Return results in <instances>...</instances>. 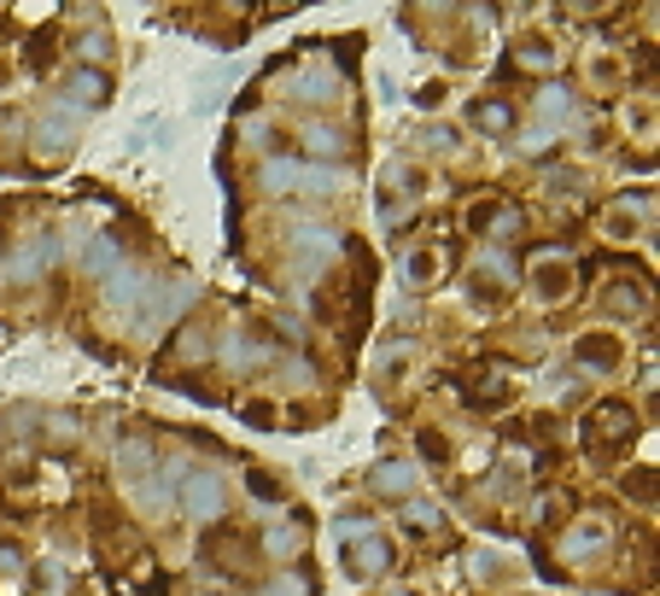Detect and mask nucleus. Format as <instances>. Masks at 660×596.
Returning <instances> with one entry per match:
<instances>
[{
    "label": "nucleus",
    "mask_w": 660,
    "mask_h": 596,
    "mask_svg": "<svg viewBox=\"0 0 660 596\" xmlns=\"http://www.w3.org/2000/svg\"><path fill=\"white\" fill-rule=\"evenodd\" d=\"M270 550H275V556H293V550H298V532H293V526L270 532Z\"/></svg>",
    "instance_id": "f3484780"
},
{
    "label": "nucleus",
    "mask_w": 660,
    "mask_h": 596,
    "mask_svg": "<svg viewBox=\"0 0 660 596\" xmlns=\"http://www.w3.org/2000/svg\"><path fill=\"white\" fill-rule=\"evenodd\" d=\"M391 596H416V590H391Z\"/></svg>",
    "instance_id": "393cba45"
},
{
    "label": "nucleus",
    "mask_w": 660,
    "mask_h": 596,
    "mask_svg": "<svg viewBox=\"0 0 660 596\" xmlns=\"http://www.w3.org/2000/svg\"><path fill=\"white\" fill-rule=\"evenodd\" d=\"M532 286H538V299H544V304H562V299L573 293V263H567V258L538 263V281H532Z\"/></svg>",
    "instance_id": "f03ea898"
},
{
    "label": "nucleus",
    "mask_w": 660,
    "mask_h": 596,
    "mask_svg": "<svg viewBox=\"0 0 660 596\" xmlns=\"http://www.w3.org/2000/svg\"><path fill=\"white\" fill-rule=\"evenodd\" d=\"M106 299H112V304H140V299H147V275L117 270V275H112V286H106Z\"/></svg>",
    "instance_id": "423d86ee"
},
{
    "label": "nucleus",
    "mask_w": 660,
    "mask_h": 596,
    "mask_svg": "<svg viewBox=\"0 0 660 596\" xmlns=\"http://www.w3.org/2000/svg\"><path fill=\"white\" fill-rule=\"evenodd\" d=\"M579 363H585V368H614V363H620V339H614V334L579 339Z\"/></svg>",
    "instance_id": "7ed1b4c3"
},
{
    "label": "nucleus",
    "mask_w": 660,
    "mask_h": 596,
    "mask_svg": "<svg viewBox=\"0 0 660 596\" xmlns=\"http://www.w3.org/2000/svg\"><path fill=\"white\" fill-rule=\"evenodd\" d=\"M112 252H117V240H99L94 252H88V270H106V263H112Z\"/></svg>",
    "instance_id": "6ab92c4d"
},
{
    "label": "nucleus",
    "mask_w": 660,
    "mask_h": 596,
    "mask_svg": "<svg viewBox=\"0 0 660 596\" xmlns=\"http://www.w3.org/2000/svg\"><path fill=\"white\" fill-rule=\"evenodd\" d=\"M631 433V409L626 404H603V416H596V439H626Z\"/></svg>",
    "instance_id": "0eeeda50"
},
{
    "label": "nucleus",
    "mask_w": 660,
    "mask_h": 596,
    "mask_svg": "<svg viewBox=\"0 0 660 596\" xmlns=\"http://www.w3.org/2000/svg\"><path fill=\"white\" fill-rule=\"evenodd\" d=\"M375 485H380V491H409V485H416V468H404V462H386L380 474H375Z\"/></svg>",
    "instance_id": "9b49d317"
},
{
    "label": "nucleus",
    "mask_w": 660,
    "mask_h": 596,
    "mask_svg": "<svg viewBox=\"0 0 660 596\" xmlns=\"http://www.w3.org/2000/svg\"><path fill=\"white\" fill-rule=\"evenodd\" d=\"M444 450H450V445H444L439 433H421V457H432V462H439V457H444Z\"/></svg>",
    "instance_id": "4be33fe9"
},
{
    "label": "nucleus",
    "mask_w": 660,
    "mask_h": 596,
    "mask_svg": "<svg viewBox=\"0 0 660 596\" xmlns=\"http://www.w3.org/2000/svg\"><path fill=\"white\" fill-rule=\"evenodd\" d=\"M53 258H59V240H53V234H41L35 245H24V252H18V275H41Z\"/></svg>",
    "instance_id": "20e7f679"
},
{
    "label": "nucleus",
    "mask_w": 660,
    "mask_h": 596,
    "mask_svg": "<svg viewBox=\"0 0 660 596\" xmlns=\"http://www.w3.org/2000/svg\"><path fill=\"white\" fill-rule=\"evenodd\" d=\"M409 275H416V286H427L432 275H439V252H416L409 258Z\"/></svg>",
    "instance_id": "4468645a"
},
{
    "label": "nucleus",
    "mask_w": 660,
    "mask_h": 596,
    "mask_svg": "<svg viewBox=\"0 0 660 596\" xmlns=\"http://www.w3.org/2000/svg\"><path fill=\"white\" fill-rule=\"evenodd\" d=\"M350 567H357V573H386V567H391V550H386L380 539H368V544H363V556L350 562Z\"/></svg>",
    "instance_id": "9d476101"
},
{
    "label": "nucleus",
    "mask_w": 660,
    "mask_h": 596,
    "mask_svg": "<svg viewBox=\"0 0 660 596\" xmlns=\"http://www.w3.org/2000/svg\"><path fill=\"white\" fill-rule=\"evenodd\" d=\"M117 468H123L129 480H147V468H153V445H147V439H129V445L117 450Z\"/></svg>",
    "instance_id": "39448f33"
},
{
    "label": "nucleus",
    "mask_w": 660,
    "mask_h": 596,
    "mask_svg": "<svg viewBox=\"0 0 660 596\" xmlns=\"http://www.w3.org/2000/svg\"><path fill=\"white\" fill-rule=\"evenodd\" d=\"M304 100H334V76H327V71L304 76Z\"/></svg>",
    "instance_id": "dca6fc26"
},
{
    "label": "nucleus",
    "mask_w": 660,
    "mask_h": 596,
    "mask_svg": "<svg viewBox=\"0 0 660 596\" xmlns=\"http://www.w3.org/2000/svg\"><path fill=\"white\" fill-rule=\"evenodd\" d=\"M0 567H18V544H0Z\"/></svg>",
    "instance_id": "b1692460"
},
{
    "label": "nucleus",
    "mask_w": 660,
    "mask_h": 596,
    "mask_svg": "<svg viewBox=\"0 0 660 596\" xmlns=\"http://www.w3.org/2000/svg\"><path fill=\"white\" fill-rule=\"evenodd\" d=\"M538 106H544L549 117H562V112H567V88H544V94H538Z\"/></svg>",
    "instance_id": "a211bd4d"
},
{
    "label": "nucleus",
    "mask_w": 660,
    "mask_h": 596,
    "mask_svg": "<svg viewBox=\"0 0 660 596\" xmlns=\"http://www.w3.org/2000/svg\"><path fill=\"white\" fill-rule=\"evenodd\" d=\"M181 503H188V515L217 521L222 515V480L211 474V468H199V474L188 480V491H181Z\"/></svg>",
    "instance_id": "f257e3e1"
},
{
    "label": "nucleus",
    "mask_w": 660,
    "mask_h": 596,
    "mask_svg": "<svg viewBox=\"0 0 660 596\" xmlns=\"http://www.w3.org/2000/svg\"><path fill=\"white\" fill-rule=\"evenodd\" d=\"M245 421H252V427H270L275 409H270V404H245Z\"/></svg>",
    "instance_id": "412c9836"
},
{
    "label": "nucleus",
    "mask_w": 660,
    "mask_h": 596,
    "mask_svg": "<svg viewBox=\"0 0 660 596\" xmlns=\"http://www.w3.org/2000/svg\"><path fill=\"white\" fill-rule=\"evenodd\" d=\"M263 596H311V590H304V579H275Z\"/></svg>",
    "instance_id": "aec40b11"
},
{
    "label": "nucleus",
    "mask_w": 660,
    "mask_h": 596,
    "mask_svg": "<svg viewBox=\"0 0 660 596\" xmlns=\"http://www.w3.org/2000/svg\"><path fill=\"white\" fill-rule=\"evenodd\" d=\"M298 245H304V252H316V258H327V252L339 245V234L327 229V222H304V229H298Z\"/></svg>",
    "instance_id": "6e6552de"
},
{
    "label": "nucleus",
    "mask_w": 660,
    "mask_h": 596,
    "mask_svg": "<svg viewBox=\"0 0 660 596\" xmlns=\"http://www.w3.org/2000/svg\"><path fill=\"white\" fill-rule=\"evenodd\" d=\"M473 123H480V129H509V106L497 100V106H473Z\"/></svg>",
    "instance_id": "ddd939ff"
},
{
    "label": "nucleus",
    "mask_w": 660,
    "mask_h": 596,
    "mask_svg": "<svg viewBox=\"0 0 660 596\" xmlns=\"http://www.w3.org/2000/svg\"><path fill=\"white\" fill-rule=\"evenodd\" d=\"M286 181H298V164H270V170H263V188L286 194Z\"/></svg>",
    "instance_id": "2eb2a0df"
},
{
    "label": "nucleus",
    "mask_w": 660,
    "mask_h": 596,
    "mask_svg": "<svg viewBox=\"0 0 660 596\" xmlns=\"http://www.w3.org/2000/svg\"><path fill=\"white\" fill-rule=\"evenodd\" d=\"M304 140H311V153H327V158L345 153V135L334 129V123H316V129H304Z\"/></svg>",
    "instance_id": "1a4fd4ad"
},
{
    "label": "nucleus",
    "mask_w": 660,
    "mask_h": 596,
    "mask_svg": "<svg viewBox=\"0 0 660 596\" xmlns=\"http://www.w3.org/2000/svg\"><path fill=\"white\" fill-rule=\"evenodd\" d=\"M71 94H82V106H99V100H106V76H99V71H82Z\"/></svg>",
    "instance_id": "f8f14e48"
},
{
    "label": "nucleus",
    "mask_w": 660,
    "mask_h": 596,
    "mask_svg": "<svg viewBox=\"0 0 660 596\" xmlns=\"http://www.w3.org/2000/svg\"><path fill=\"white\" fill-rule=\"evenodd\" d=\"M491 217H497V205H491V199H485V205H473V211H468V222H473V229H485Z\"/></svg>",
    "instance_id": "5701e85b"
}]
</instances>
